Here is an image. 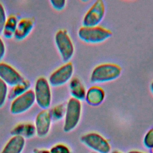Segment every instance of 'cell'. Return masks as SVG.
<instances>
[{
    "label": "cell",
    "mask_w": 153,
    "mask_h": 153,
    "mask_svg": "<svg viewBox=\"0 0 153 153\" xmlns=\"http://www.w3.org/2000/svg\"><path fill=\"white\" fill-rule=\"evenodd\" d=\"M7 95L8 85L0 78V108L4 105Z\"/></svg>",
    "instance_id": "18"
},
{
    "label": "cell",
    "mask_w": 153,
    "mask_h": 153,
    "mask_svg": "<svg viewBox=\"0 0 153 153\" xmlns=\"http://www.w3.org/2000/svg\"><path fill=\"white\" fill-rule=\"evenodd\" d=\"M127 153H145V152H142V151H137V150H132V151H130L128 152Z\"/></svg>",
    "instance_id": "25"
},
{
    "label": "cell",
    "mask_w": 153,
    "mask_h": 153,
    "mask_svg": "<svg viewBox=\"0 0 153 153\" xmlns=\"http://www.w3.org/2000/svg\"><path fill=\"white\" fill-rule=\"evenodd\" d=\"M66 107H64L63 105H59L56 106L52 111V112H50L51 118H53L56 120L61 119L65 114Z\"/></svg>",
    "instance_id": "19"
},
{
    "label": "cell",
    "mask_w": 153,
    "mask_h": 153,
    "mask_svg": "<svg viewBox=\"0 0 153 153\" xmlns=\"http://www.w3.org/2000/svg\"><path fill=\"white\" fill-rule=\"evenodd\" d=\"M51 118L50 111L47 109H44L37 115L35 128L38 136L43 137L48 134L51 126Z\"/></svg>",
    "instance_id": "11"
},
{
    "label": "cell",
    "mask_w": 153,
    "mask_h": 153,
    "mask_svg": "<svg viewBox=\"0 0 153 153\" xmlns=\"http://www.w3.org/2000/svg\"><path fill=\"white\" fill-rule=\"evenodd\" d=\"M28 87H29V84L28 82L23 81V82H22L21 84L14 87V89L12 90L11 94L13 97H16L27 91Z\"/></svg>",
    "instance_id": "17"
},
{
    "label": "cell",
    "mask_w": 153,
    "mask_h": 153,
    "mask_svg": "<svg viewBox=\"0 0 153 153\" xmlns=\"http://www.w3.org/2000/svg\"><path fill=\"white\" fill-rule=\"evenodd\" d=\"M50 153H71V151L66 145L58 144L51 148Z\"/></svg>",
    "instance_id": "21"
},
{
    "label": "cell",
    "mask_w": 153,
    "mask_h": 153,
    "mask_svg": "<svg viewBox=\"0 0 153 153\" xmlns=\"http://www.w3.org/2000/svg\"><path fill=\"white\" fill-rule=\"evenodd\" d=\"M17 25V20L14 16H11L9 19H7V22L2 32L4 33V36L7 38H10L14 35Z\"/></svg>",
    "instance_id": "16"
},
{
    "label": "cell",
    "mask_w": 153,
    "mask_h": 153,
    "mask_svg": "<svg viewBox=\"0 0 153 153\" xmlns=\"http://www.w3.org/2000/svg\"><path fill=\"white\" fill-rule=\"evenodd\" d=\"M50 3L54 9L60 11L65 7L66 1L65 0H51Z\"/></svg>",
    "instance_id": "23"
},
{
    "label": "cell",
    "mask_w": 153,
    "mask_h": 153,
    "mask_svg": "<svg viewBox=\"0 0 153 153\" xmlns=\"http://www.w3.org/2000/svg\"><path fill=\"white\" fill-rule=\"evenodd\" d=\"M25 138L19 135H15L7 142L1 153H20L25 146Z\"/></svg>",
    "instance_id": "14"
},
{
    "label": "cell",
    "mask_w": 153,
    "mask_h": 153,
    "mask_svg": "<svg viewBox=\"0 0 153 153\" xmlns=\"http://www.w3.org/2000/svg\"><path fill=\"white\" fill-rule=\"evenodd\" d=\"M74 71L72 63H65L50 75L48 78L50 85L53 87H59L65 84L72 78Z\"/></svg>",
    "instance_id": "8"
},
{
    "label": "cell",
    "mask_w": 153,
    "mask_h": 153,
    "mask_svg": "<svg viewBox=\"0 0 153 153\" xmlns=\"http://www.w3.org/2000/svg\"><path fill=\"white\" fill-rule=\"evenodd\" d=\"M143 144L147 148L152 149L153 148V128L149 129L145 135Z\"/></svg>",
    "instance_id": "20"
},
{
    "label": "cell",
    "mask_w": 153,
    "mask_h": 153,
    "mask_svg": "<svg viewBox=\"0 0 153 153\" xmlns=\"http://www.w3.org/2000/svg\"><path fill=\"white\" fill-rule=\"evenodd\" d=\"M105 15V5L102 0L96 1L84 15L82 26L93 27L99 26Z\"/></svg>",
    "instance_id": "7"
},
{
    "label": "cell",
    "mask_w": 153,
    "mask_h": 153,
    "mask_svg": "<svg viewBox=\"0 0 153 153\" xmlns=\"http://www.w3.org/2000/svg\"><path fill=\"white\" fill-rule=\"evenodd\" d=\"M151 153H153V148L151 149Z\"/></svg>",
    "instance_id": "28"
},
{
    "label": "cell",
    "mask_w": 153,
    "mask_h": 153,
    "mask_svg": "<svg viewBox=\"0 0 153 153\" xmlns=\"http://www.w3.org/2000/svg\"><path fill=\"white\" fill-rule=\"evenodd\" d=\"M69 90L72 98L79 101L85 100L87 90L78 78L74 77L70 80Z\"/></svg>",
    "instance_id": "13"
},
{
    "label": "cell",
    "mask_w": 153,
    "mask_h": 153,
    "mask_svg": "<svg viewBox=\"0 0 153 153\" xmlns=\"http://www.w3.org/2000/svg\"><path fill=\"white\" fill-rule=\"evenodd\" d=\"M80 140L84 145L97 153H109L111 151V147L108 141L97 133H86L81 137Z\"/></svg>",
    "instance_id": "6"
},
{
    "label": "cell",
    "mask_w": 153,
    "mask_h": 153,
    "mask_svg": "<svg viewBox=\"0 0 153 153\" xmlns=\"http://www.w3.org/2000/svg\"><path fill=\"white\" fill-rule=\"evenodd\" d=\"M35 102L34 92L27 90L16 97L12 102L10 111L13 114H20L27 111Z\"/></svg>",
    "instance_id": "9"
},
{
    "label": "cell",
    "mask_w": 153,
    "mask_h": 153,
    "mask_svg": "<svg viewBox=\"0 0 153 153\" xmlns=\"http://www.w3.org/2000/svg\"><path fill=\"white\" fill-rule=\"evenodd\" d=\"M104 90L100 87L92 86L87 90L85 100L86 102L93 106L100 105L105 99Z\"/></svg>",
    "instance_id": "12"
},
{
    "label": "cell",
    "mask_w": 153,
    "mask_h": 153,
    "mask_svg": "<svg viewBox=\"0 0 153 153\" xmlns=\"http://www.w3.org/2000/svg\"><path fill=\"white\" fill-rule=\"evenodd\" d=\"M55 43L62 60L65 62L72 58L75 48L73 42L66 30H58L55 35Z\"/></svg>",
    "instance_id": "4"
},
{
    "label": "cell",
    "mask_w": 153,
    "mask_h": 153,
    "mask_svg": "<svg viewBox=\"0 0 153 153\" xmlns=\"http://www.w3.org/2000/svg\"><path fill=\"white\" fill-rule=\"evenodd\" d=\"M121 72V68L117 64L102 63L93 69L90 76V81L93 84L110 82L119 78Z\"/></svg>",
    "instance_id": "1"
},
{
    "label": "cell",
    "mask_w": 153,
    "mask_h": 153,
    "mask_svg": "<svg viewBox=\"0 0 153 153\" xmlns=\"http://www.w3.org/2000/svg\"><path fill=\"white\" fill-rule=\"evenodd\" d=\"M5 53V47L3 41L0 38V62L3 59Z\"/></svg>",
    "instance_id": "24"
},
{
    "label": "cell",
    "mask_w": 153,
    "mask_h": 153,
    "mask_svg": "<svg viewBox=\"0 0 153 153\" xmlns=\"http://www.w3.org/2000/svg\"><path fill=\"white\" fill-rule=\"evenodd\" d=\"M0 78L7 85L13 87L24 81L21 75L15 69L5 63H0Z\"/></svg>",
    "instance_id": "10"
},
{
    "label": "cell",
    "mask_w": 153,
    "mask_h": 153,
    "mask_svg": "<svg viewBox=\"0 0 153 153\" xmlns=\"http://www.w3.org/2000/svg\"><path fill=\"white\" fill-rule=\"evenodd\" d=\"M32 27L33 23L30 20L22 19L17 23L14 36L17 39H22L29 33Z\"/></svg>",
    "instance_id": "15"
},
{
    "label": "cell",
    "mask_w": 153,
    "mask_h": 153,
    "mask_svg": "<svg viewBox=\"0 0 153 153\" xmlns=\"http://www.w3.org/2000/svg\"><path fill=\"white\" fill-rule=\"evenodd\" d=\"M82 112L81 101L74 98H70L66 105L63 130L70 132L78 124Z\"/></svg>",
    "instance_id": "3"
},
{
    "label": "cell",
    "mask_w": 153,
    "mask_h": 153,
    "mask_svg": "<svg viewBox=\"0 0 153 153\" xmlns=\"http://www.w3.org/2000/svg\"><path fill=\"white\" fill-rule=\"evenodd\" d=\"M7 22L6 14L4 7L0 3V34L2 33Z\"/></svg>",
    "instance_id": "22"
},
{
    "label": "cell",
    "mask_w": 153,
    "mask_h": 153,
    "mask_svg": "<svg viewBox=\"0 0 153 153\" xmlns=\"http://www.w3.org/2000/svg\"><path fill=\"white\" fill-rule=\"evenodd\" d=\"M33 92L38 106L43 109H48L51 102V92L48 81L43 77L38 78L36 81Z\"/></svg>",
    "instance_id": "5"
},
{
    "label": "cell",
    "mask_w": 153,
    "mask_h": 153,
    "mask_svg": "<svg viewBox=\"0 0 153 153\" xmlns=\"http://www.w3.org/2000/svg\"><path fill=\"white\" fill-rule=\"evenodd\" d=\"M111 153H123V152H120L119 151H114Z\"/></svg>",
    "instance_id": "27"
},
{
    "label": "cell",
    "mask_w": 153,
    "mask_h": 153,
    "mask_svg": "<svg viewBox=\"0 0 153 153\" xmlns=\"http://www.w3.org/2000/svg\"><path fill=\"white\" fill-rule=\"evenodd\" d=\"M150 90H151V92L152 93V94H153V81L150 84Z\"/></svg>",
    "instance_id": "26"
},
{
    "label": "cell",
    "mask_w": 153,
    "mask_h": 153,
    "mask_svg": "<svg viewBox=\"0 0 153 153\" xmlns=\"http://www.w3.org/2000/svg\"><path fill=\"white\" fill-rule=\"evenodd\" d=\"M44 153H50V152H44Z\"/></svg>",
    "instance_id": "29"
},
{
    "label": "cell",
    "mask_w": 153,
    "mask_h": 153,
    "mask_svg": "<svg viewBox=\"0 0 153 153\" xmlns=\"http://www.w3.org/2000/svg\"><path fill=\"white\" fill-rule=\"evenodd\" d=\"M112 35V32L99 26L93 27L82 26L78 32L80 40L88 44H98L109 39Z\"/></svg>",
    "instance_id": "2"
}]
</instances>
